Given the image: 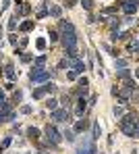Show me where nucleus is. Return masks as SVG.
I'll return each mask as SVG.
<instances>
[{"label":"nucleus","instance_id":"f257e3e1","mask_svg":"<svg viewBox=\"0 0 139 154\" xmlns=\"http://www.w3.org/2000/svg\"><path fill=\"white\" fill-rule=\"evenodd\" d=\"M118 127H120V131H123L125 135L137 137L139 135V119H137V115H127V117H123L120 123H118Z\"/></svg>","mask_w":139,"mask_h":154},{"label":"nucleus","instance_id":"f03ea898","mask_svg":"<svg viewBox=\"0 0 139 154\" xmlns=\"http://www.w3.org/2000/svg\"><path fill=\"white\" fill-rule=\"evenodd\" d=\"M44 131H46V140H48V144H50V146H56V144H60V137H62V135L58 133V129H56L54 125H48V127L44 129Z\"/></svg>","mask_w":139,"mask_h":154},{"label":"nucleus","instance_id":"7ed1b4c3","mask_svg":"<svg viewBox=\"0 0 139 154\" xmlns=\"http://www.w3.org/2000/svg\"><path fill=\"white\" fill-rule=\"evenodd\" d=\"M52 121H56V123H67V121H71V112L67 108H56V110H52Z\"/></svg>","mask_w":139,"mask_h":154},{"label":"nucleus","instance_id":"20e7f679","mask_svg":"<svg viewBox=\"0 0 139 154\" xmlns=\"http://www.w3.org/2000/svg\"><path fill=\"white\" fill-rule=\"evenodd\" d=\"M54 88H56L54 83H44L42 88L33 90V98H35V100H40V98H44L46 94H52V92H54Z\"/></svg>","mask_w":139,"mask_h":154},{"label":"nucleus","instance_id":"39448f33","mask_svg":"<svg viewBox=\"0 0 139 154\" xmlns=\"http://www.w3.org/2000/svg\"><path fill=\"white\" fill-rule=\"evenodd\" d=\"M29 79H31L33 83H42V81L50 79V71H46V69H40V71H31V73H29Z\"/></svg>","mask_w":139,"mask_h":154},{"label":"nucleus","instance_id":"423d86ee","mask_svg":"<svg viewBox=\"0 0 139 154\" xmlns=\"http://www.w3.org/2000/svg\"><path fill=\"white\" fill-rule=\"evenodd\" d=\"M120 8H123L127 15H133L139 8V0H123V2H120Z\"/></svg>","mask_w":139,"mask_h":154},{"label":"nucleus","instance_id":"0eeeda50","mask_svg":"<svg viewBox=\"0 0 139 154\" xmlns=\"http://www.w3.org/2000/svg\"><path fill=\"white\" fill-rule=\"evenodd\" d=\"M29 11H31V6H29L27 2H15V15H29Z\"/></svg>","mask_w":139,"mask_h":154},{"label":"nucleus","instance_id":"6e6552de","mask_svg":"<svg viewBox=\"0 0 139 154\" xmlns=\"http://www.w3.org/2000/svg\"><path fill=\"white\" fill-rule=\"evenodd\" d=\"M44 65H46V56L40 54V56L33 60V69H31V71H40V69H44Z\"/></svg>","mask_w":139,"mask_h":154},{"label":"nucleus","instance_id":"1a4fd4ad","mask_svg":"<svg viewBox=\"0 0 139 154\" xmlns=\"http://www.w3.org/2000/svg\"><path fill=\"white\" fill-rule=\"evenodd\" d=\"M85 108H87V102H85V98H79V102H77V110H75V115H77V117H83V115H85Z\"/></svg>","mask_w":139,"mask_h":154},{"label":"nucleus","instance_id":"9d476101","mask_svg":"<svg viewBox=\"0 0 139 154\" xmlns=\"http://www.w3.org/2000/svg\"><path fill=\"white\" fill-rule=\"evenodd\" d=\"M8 115H10V104L8 102H0V117H2V119H4V117L8 119Z\"/></svg>","mask_w":139,"mask_h":154},{"label":"nucleus","instance_id":"9b49d317","mask_svg":"<svg viewBox=\"0 0 139 154\" xmlns=\"http://www.w3.org/2000/svg\"><path fill=\"white\" fill-rule=\"evenodd\" d=\"M87 127H89V121H87L85 117H81V121H79L77 125H75V131H79V133H81V131H85Z\"/></svg>","mask_w":139,"mask_h":154},{"label":"nucleus","instance_id":"f8f14e48","mask_svg":"<svg viewBox=\"0 0 139 154\" xmlns=\"http://www.w3.org/2000/svg\"><path fill=\"white\" fill-rule=\"evenodd\" d=\"M4 75L8 77L10 81H13V79L17 77V71H15V67H13V65H6V69H4Z\"/></svg>","mask_w":139,"mask_h":154},{"label":"nucleus","instance_id":"ddd939ff","mask_svg":"<svg viewBox=\"0 0 139 154\" xmlns=\"http://www.w3.org/2000/svg\"><path fill=\"white\" fill-rule=\"evenodd\" d=\"M60 31H75V25L69 21H60Z\"/></svg>","mask_w":139,"mask_h":154},{"label":"nucleus","instance_id":"4468645a","mask_svg":"<svg viewBox=\"0 0 139 154\" xmlns=\"http://www.w3.org/2000/svg\"><path fill=\"white\" fill-rule=\"evenodd\" d=\"M27 135L31 137V140H40V129H35V127H29V129H27Z\"/></svg>","mask_w":139,"mask_h":154},{"label":"nucleus","instance_id":"2eb2a0df","mask_svg":"<svg viewBox=\"0 0 139 154\" xmlns=\"http://www.w3.org/2000/svg\"><path fill=\"white\" fill-rule=\"evenodd\" d=\"M129 50L131 52H139V38H135V40L129 44Z\"/></svg>","mask_w":139,"mask_h":154},{"label":"nucleus","instance_id":"dca6fc26","mask_svg":"<svg viewBox=\"0 0 139 154\" xmlns=\"http://www.w3.org/2000/svg\"><path fill=\"white\" fill-rule=\"evenodd\" d=\"M33 29V21H25V23H21V31H31Z\"/></svg>","mask_w":139,"mask_h":154},{"label":"nucleus","instance_id":"f3484780","mask_svg":"<svg viewBox=\"0 0 139 154\" xmlns=\"http://www.w3.org/2000/svg\"><path fill=\"white\" fill-rule=\"evenodd\" d=\"M81 4H83L85 11H91L93 8V0H81Z\"/></svg>","mask_w":139,"mask_h":154},{"label":"nucleus","instance_id":"a211bd4d","mask_svg":"<svg viewBox=\"0 0 139 154\" xmlns=\"http://www.w3.org/2000/svg\"><path fill=\"white\" fill-rule=\"evenodd\" d=\"M50 15L52 17H60V6H50Z\"/></svg>","mask_w":139,"mask_h":154},{"label":"nucleus","instance_id":"6ab92c4d","mask_svg":"<svg viewBox=\"0 0 139 154\" xmlns=\"http://www.w3.org/2000/svg\"><path fill=\"white\" fill-rule=\"evenodd\" d=\"M114 67H118V69H125V67H127V60L118 58V60H114Z\"/></svg>","mask_w":139,"mask_h":154},{"label":"nucleus","instance_id":"aec40b11","mask_svg":"<svg viewBox=\"0 0 139 154\" xmlns=\"http://www.w3.org/2000/svg\"><path fill=\"white\" fill-rule=\"evenodd\" d=\"M15 27H17V15H15V17H10V21H8V29H10V31H13Z\"/></svg>","mask_w":139,"mask_h":154},{"label":"nucleus","instance_id":"412c9836","mask_svg":"<svg viewBox=\"0 0 139 154\" xmlns=\"http://www.w3.org/2000/svg\"><path fill=\"white\" fill-rule=\"evenodd\" d=\"M100 133H102V131H100V125L96 123V125H93V140H98V137H100Z\"/></svg>","mask_w":139,"mask_h":154},{"label":"nucleus","instance_id":"4be33fe9","mask_svg":"<svg viewBox=\"0 0 139 154\" xmlns=\"http://www.w3.org/2000/svg\"><path fill=\"white\" fill-rule=\"evenodd\" d=\"M46 15H48L46 6H40V8H37V17H46Z\"/></svg>","mask_w":139,"mask_h":154},{"label":"nucleus","instance_id":"5701e85b","mask_svg":"<svg viewBox=\"0 0 139 154\" xmlns=\"http://www.w3.org/2000/svg\"><path fill=\"white\" fill-rule=\"evenodd\" d=\"M46 106H48L50 110H56V100H52V98H50V100L46 102Z\"/></svg>","mask_w":139,"mask_h":154},{"label":"nucleus","instance_id":"b1692460","mask_svg":"<svg viewBox=\"0 0 139 154\" xmlns=\"http://www.w3.org/2000/svg\"><path fill=\"white\" fill-rule=\"evenodd\" d=\"M50 40H52V42L58 40V31H56V29H50Z\"/></svg>","mask_w":139,"mask_h":154},{"label":"nucleus","instance_id":"393cba45","mask_svg":"<svg viewBox=\"0 0 139 154\" xmlns=\"http://www.w3.org/2000/svg\"><path fill=\"white\" fill-rule=\"evenodd\" d=\"M114 115H116L118 119H123V108H120V106H114Z\"/></svg>","mask_w":139,"mask_h":154},{"label":"nucleus","instance_id":"a878e982","mask_svg":"<svg viewBox=\"0 0 139 154\" xmlns=\"http://www.w3.org/2000/svg\"><path fill=\"white\" fill-rule=\"evenodd\" d=\"M77 75H79V73H77V71H75V69H73V71H69V73H67V77H69V79H77Z\"/></svg>","mask_w":139,"mask_h":154},{"label":"nucleus","instance_id":"bb28decb","mask_svg":"<svg viewBox=\"0 0 139 154\" xmlns=\"http://www.w3.org/2000/svg\"><path fill=\"white\" fill-rule=\"evenodd\" d=\"M37 48H40V50H44V48H46V40H42V38H40V40H37Z\"/></svg>","mask_w":139,"mask_h":154},{"label":"nucleus","instance_id":"cd10ccee","mask_svg":"<svg viewBox=\"0 0 139 154\" xmlns=\"http://www.w3.org/2000/svg\"><path fill=\"white\" fill-rule=\"evenodd\" d=\"M69 104H71V98H69V96H64V98H62V106H64V108H67V106H69Z\"/></svg>","mask_w":139,"mask_h":154},{"label":"nucleus","instance_id":"c85d7f7f","mask_svg":"<svg viewBox=\"0 0 139 154\" xmlns=\"http://www.w3.org/2000/svg\"><path fill=\"white\" fill-rule=\"evenodd\" d=\"M64 137H67L69 142H73V140H75V137H73V131H67V133H64Z\"/></svg>","mask_w":139,"mask_h":154},{"label":"nucleus","instance_id":"c756f323","mask_svg":"<svg viewBox=\"0 0 139 154\" xmlns=\"http://www.w3.org/2000/svg\"><path fill=\"white\" fill-rule=\"evenodd\" d=\"M8 144H10V137H4V142H2V146H0V148H2V150H4V148H6V146H8Z\"/></svg>","mask_w":139,"mask_h":154},{"label":"nucleus","instance_id":"7c9ffc66","mask_svg":"<svg viewBox=\"0 0 139 154\" xmlns=\"http://www.w3.org/2000/svg\"><path fill=\"white\" fill-rule=\"evenodd\" d=\"M21 60H23V63H29V60H31V56H29V54H23V56H21Z\"/></svg>","mask_w":139,"mask_h":154},{"label":"nucleus","instance_id":"2f4dec72","mask_svg":"<svg viewBox=\"0 0 139 154\" xmlns=\"http://www.w3.org/2000/svg\"><path fill=\"white\" fill-rule=\"evenodd\" d=\"M75 2H77V0H64V4H67V6H75Z\"/></svg>","mask_w":139,"mask_h":154},{"label":"nucleus","instance_id":"473e14b6","mask_svg":"<svg viewBox=\"0 0 139 154\" xmlns=\"http://www.w3.org/2000/svg\"><path fill=\"white\" fill-rule=\"evenodd\" d=\"M21 112H25V115H29V112H31V108H29V106H23V108H21Z\"/></svg>","mask_w":139,"mask_h":154},{"label":"nucleus","instance_id":"72a5a7b5","mask_svg":"<svg viewBox=\"0 0 139 154\" xmlns=\"http://www.w3.org/2000/svg\"><path fill=\"white\" fill-rule=\"evenodd\" d=\"M2 2H4V4H2V11H4V8L8 6V0H2Z\"/></svg>","mask_w":139,"mask_h":154},{"label":"nucleus","instance_id":"f704fd0d","mask_svg":"<svg viewBox=\"0 0 139 154\" xmlns=\"http://www.w3.org/2000/svg\"><path fill=\"white\" fill-rule=\"evenodd\" d=\"M2 100H4V94H2V92H0V102H2Z\"/></svg>","mask_w":139,"mask_h":154},{"label":"nucleus","instance_id":"c9c22d12","mask_svg":"<svg viewBox=\"0 0 139 154\" xmlns=\"http://www.w3.org/2000/svg\"><path fill=\"white\" fill-rule=\"evenodd\" d=\"M2 121H4V119H2V117H0V123H2Z\"/></svg>","mask_w":139,"mask_h":154},{"label":"nucleus","instance_id":"e433bc0d","mask_svg":"<svg viewBox=\"0 0 139 154\" xmlns=\"http://www.w3.org/2000/svg\"><path fill=\"white\" fill-rule=\"evenodd\" d=\"M137 77H139V69H137Z\"/></svg>","mask_w":139,"mask_h":154}]
</instances>
